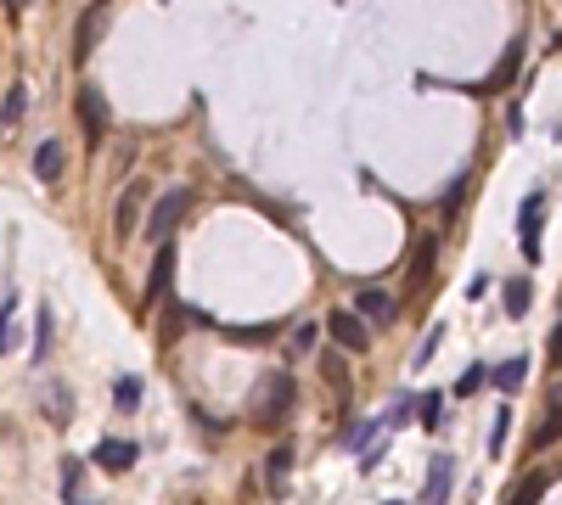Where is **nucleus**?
Wrapping results in <instances>:
<instances>
[{"label":"nucleus","instance_id":"1","mask_svg":"<svg viewBox=\"0 0 562 505\" xmlns=\"http://www.w3.org/2000/svg\"><path fill=\"white\" fill-rule=\"evenodd\" d=\"M293 415V376L287 371H270L259 376V388H254V421L259 427H276V421Z\"/></svg>","mask_w":562,"mask_h":505},{"label":"nucleus","instance_id":"2","mask_svg":"<svg viewBox=\"0 0 562 505\" xmlns=\"http://www.w3.org/2000/svg\"><path fill=\"white\" fill-rule=\"evenodd\" d=\"M186 208H192V192L186 185H169V192L158 197V208H152V219H147V236L158 242V247H169V236H175V225L186 219Z\"/></svg>","mask_w":562,"mask_h":505},{"label":"nucleus","instance_id":"3","mask_svg":"<svg viewBox=\"0 0 562 505\" xmlns=\"http://www.w3.org/2000/svg\"><path fill=\"white\" fill-rule=\"evenodd\" d=\"M147 197H152V185H147V180L124 185V197H118V208H113V236H118V242H130V236H135V225H141V208H147Z\"/></svg>","mask_w":562,"mask_h":505},{"label":"nucleus","instance_id":"4","mask_svg":"<svg viewBox=\"0 0 562 505\" xmlns=\"http://www.w3.org/2000/svg\"><path fill=\"white\" fill-rule=\"evenodd\" d=\"M540 214H546V192H529L523 208H517V247H523L529 264H540Z\"/></svg>","mask_w":562,"mask_h":505},{"label":"nucleus","instance_id":"5","mask_svg":"<svg viewBox=\"0 0 562 505\" xmlns=\"http://www.w3.org/2000/svg\"><path fill=\"white\" fill-rule=\"evenodd\" d=\"M326 331H332V343H338L343 354H366V343H371L355 309H338V314H326Z\"/></svg>","mask_w":562,"mask_h":505},{"label":"nucleus","instance_id":"6","mask_svg":"<svg viewBox=\"0 0 562 505\" xmlns=\"http://www.w3.org/2000/svg\"><path fill=\"white\" fill-rule=\"evenodd\" d=\"M450 483H455V460L450 455H433L428 483H422V505H445L450 500Z\"/></svg>","mask_w":562,"mask_h":505},{"label":"nucleus","instance_id":"7","mask_svg":"<svg viewBox=\"0 0 562 505\" xmlns=\"http://www.w3.org/2000/svg\"><path fill=\"white\" fill-rule=\"evenodd\" d=\"M62 168H68V152H62V141L46 135V141L34 146V175L46 180V185H56V180H62Z\"/></svg>","mask_w":562,"mask_h":505},{"label":"nucleus","instance_id":"8","mask_svg":"<svg viewBox=\"0 0 562 505\" xmlns=\"http://www.w3.org/2000/svg\"><path fill=\"white\" fill-rule=\"evenodd\" d=\"M355 314H366V321H377V326H388L393 314H400V304L388 298L383 287H360V298H355Z\"/></svg>","mask_w":562,"mask_h":505},{"label":"nucleus","instance_id":"9","mask_svg":"<svg viewBox=\"0 0 562 505\" xmlns=\"http://www.w3.org/2000/svg\"><path fill=\"white\" fill-rule=\"evenodd\" d=\"M79 124L91 130V141L108 135V96L101 90H79Z\"/></svg>","mask_w":562,"mask_h":505},{"label":"nucleus","instance_id":"10","mask_svg":"<svg viewBox=\"0 0 562 505\" xmlns=\"http://www.w3.org/2000/svg\"><path fill=\"white\" fill-rule=\"evenodd\" d=\"M135 444H124V438H101V444H96V466L101 472H130L135 466Z\"/></svg>","mask_w":562,"mask_h":505},{"label":"nucleus","instance_id":"11","mask_svg":"<svg viewBox=\"0 0 562 505\" xmlns=\"http://www.w3.org/2000/svg\"><path fill=\"white\" fill-rule=\"evenodd\" d=\"M557 438H562V382H557V393H551V415L534 427V449H551Z\"/></svg>","mask_w":562,"mask_h":505},{"label":"nucleus","instance_id":"12","mask_svg":"<svg viewBox=\"0 0 562 505\" xmlns=\"http://www.w3.org/2000/svg\"><path fill=\"white\" fill-rule=\"evenodd\" d=\"M287 472H293V449L281 444V449H270V455H264V483H270V494H281V489H287Z\"/></svg>","mask_w":562,"mask_h":505},{"label":"nucleus","instance_id":"13","mask_svg":"<svg viewBox=\"0 0 562 505\" xmlns=\"http://www.w3.org/2000/svg\"><path fill=\"white\" fill-rule=\"evenodd\" d=\"M169 276H175V252H169V247H158V259H152V276H147V304L169 292Z\"/></svg>","mask_w":562,"mask_h":505},{"label":"nucleus","instance_id":"14","mask_svg":"<svg viewBox=\"0 0 562 505\" xmlns=\"http://www.w3.org/2000/svg\"><path fill=\"white\" fill-rule=\"evenodd\" d=\"M529 298H534L529 276H512L506 281V314H512V321H523V314H529Z\"/></svg>","mask_w":562,"mask_h":505},{"label":"nucleus","instance_id":"15","mask_svg":"<svg viewBox=\"0 0 562 505\" xmlns=\"http://www.w3.org/2000/svg\"><path fill=\"white\" fill-rule=\"evenodd\" d=\"M495 382H501V393H517V388L529 382V360H523V354H517V360H506L501 371H495Z\"/></svg>","mask_w":562,"mask_h":505},{"label":"nucleus","instance_id":"16","mask_svg":"<svg viewBox=\"0 0 562 505\" xmlns=\"http://www.w3.org/2000/svg\"><path fill=\"white\" fill-rule=\"evenodd\" d=\"M23 113H29V90H23V84H12V90H6V101H0V124L12 130V124L23 118Z\"/></svg>","mask_w":562,"mask_h":505},{"label":"nucleus","instance_id":"17","mask_svg":"<svg viewBox=\"0 0 562 505\" xmlns=\"http://www.w3.org/2000/svg\"><path fill=\"white\" fill-rule=\"evenodd\" d=\"M101 23H108V12H85V17H79V56H91V46H96V34H101Z\"/></svg>","mask_w":562,"mask_h":505},{"label":"nucleus","instance_id":"18","mask_svg":"<svg viewBox=\"0 0 562 505\" xmlns=\"http://www.w3.org/2000/svg\"><path fill=\"white\" fill-rule=\"evenodd\" d=\"M113 405L118 410H135L141 405V382H135V376H118V382H113Z\"/></svg>","mask_w":562,"mask_h":505},{"label":"nucleus","instance_id":"19","mask_svg":"<svg viewBox=\"0 0 562 505\" xmlns=\"http://www.w3.org/2000/svg\"><path fill=\"white\" fill-rule=\"evenodd\" d=\"M540 494H546V472H534V477H523V483H517V494H512V505H534Z\"/></svg>","mask_w":562,"mask_h":505},{"label":"nucleus","instance_id":"20","mask_svg":"<svg viewBox=\"0 0 562 505\" xmlns=\"http://www.w3.org/2000/svg\"><path fill=\"white\" fill-rule=\"evenodd\" d=\"M428 270H433V242H422V247H416V259H411V281L422 287V281H428Z\"/></svg>","mask_w":562,"mask_h":505},{"label":"nucleus","instance_id":"21","mask_svg":"<svg viewBox=\"0 0 562 505\" xmlns=\"http://www.w3.org/2000/svg\"><path fill=\"white\" fill-rule=\"evenodd\" d=\"M445 421V393H428L422 398V427H439Z\"/></svg>","mask_w":562,"mask_h":505},{"label":"nucleus","instance_id":"22","mask_svg":"<svg viewBox=\"0 0 562 505\" xmlns=\"http://www.w3.org/2000/svg\"><path fill=\"white\" fill-rule=\"evenodd\" d=\"M462 197H467V175H462V180H450V192L439 197V208H445V214H455V208H462Z\"/></svg>","mask_w":562,"mask_h":505},{"label":"nucleus","instance_id":"23","mask_svg":"<svg viewBox=\"0 0 562 505\" xmlns=\"http://www.w3.org/2000/svg\"><path fill=\"white\" fill-rule=\"evenodd\" d=\"M34 348H39V360H46V348H51V309H39V326H34Z\"/></svg>","mask_w":562,"mask_h":505},{"label":"nucleus","instance_id":"24","mask_svg":"<svg viewBox=\"0 0 562 505\" xmlns=\"http://www.w3.org/2000/svg\"><path fill=\"white\" fill-rule=\"evenodd\" d=\"M484 376H489L484 365H472V371L462 376V382H455V393H462V398H467V393H478V388H484Z\"/></svg>","mask_w":562,"mask_h":505},{"label":"nucleus","instance_id":"25","mask_svg":"<svg viewBox=\"0 0 562 505\" xmlns=\"http://www.w3.org/2000/svg\"><path fill=\"white\" fill-rule=\"evenodd\" d=\"M551 360L562 365V321H557V337H551Z\"/></svg>","mask_w":562,"mask_h":505},{"label":"nucleus","instance_id":"26","mask_svg":"<svg viewBox=\"0 0 562 505\" xmlns=\"http://www.w3.org/2000/svg\"><path fill=\"white\" fill-rule=\"evenodd\" d=\"M12 309V304H6ZM6 309H0V354H6Z\"/></svg>","mask_w":562,"mask_h":505},{"label":"nucleus","instance_id":"27","mask_svg":"<svg viewBox=\"0 0 562 505\" xmlns=\"http://www.w3.org/2000/svg\"><path fill=\"white\" fill-rule=\"evenodd\" d=\"M388 505H400V500H388Z\"/></svg>","mask_w":562,"mask_h":505}]
</instances>
